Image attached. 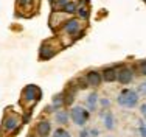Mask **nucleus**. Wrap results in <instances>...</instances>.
<instances>
[{"label":"nucleus","mask_w":146,"mask_h":137,"mask_svg":"<svg viewBox=\"0 0 146 137\" xmlns=\"http://www.w3.org/2000/svg\"><path fill=\"white\" fill-rule=\"evenodd\" d=\"M62 101H64V95H62V94H58V95L53 97V104H54V106L62 104Z\"/></svg>","instance_id":"obj_17"},{"label":"nucleus","mask_w":146,"mask_h":137,"mask_svg":"<svg viewBox=\"0 0 146 137\" xmlns=\"http://www.w3.org/2000/svg\"><path fill=\"white\" fill-rule=\"evenodd\" d=\"M68 2H70V0H58V6H59V8H64Z\"/></svg>","instance_id":"obj_21"},{"label":"nucleus","mask_w":146,"mask_h":137,"mask_svg":"<svg viewBox=\"0 0 146 137\" xmlns=\"http://www.w3.org/2000/svg\"><path fill=\"white\" fill-rule=\"evenodd\" d=\"M86 106H87V111H95L96 106H98V94L96 92H90L87 97H86Z\"/></svg>","instance_id":"obj_8"},{"label":"nucleus","mask_w":146,"mask_h":137,"mask_svg":"<svg viewBox=\"0 0 146 137\" xmlns=\"http://www.w3.org/2000/svg\"><path fill=\"white\" fill-rule=\"evenodd\" d=\"M100 104H101V108H109L110 101L107 100V98H103V100H100Z\"/></svg>","instance_id":"obj_19"},{"label":"nucleus","mask_w":146,"mask_h":137,"mask_svg":"<svg viewBox=\"0 0 146 137\" xmlns=\"http://www.w3.org/2000/svg\"><path fill=\"white\" fill-rule=\"evenodd\" d=\"M62 9H64V11L67 13V14H75L76 11H78V6H76V3H75V2H68Z\"/></svg>","instance_id":"obj_13"},{"label":"nucleus","mask_w":146,"mask_h":137,"mask_svg":"<svg viewBox=\"0 0 146 137\" xmlns=\"http://www.w3.org/2000/svg\"><path fill=\"white\" fill-rule=\"evenodd\" d=\"M51 132V125L48 120H40L36 125V134L39 137H47Z\"/></svg>","instance_id":"obj_6"},{"label":"nucleus","mask_w":146,"mask_h":137,"mask_svg":"<svg viewBox=\"0 0 146 137\" xmlns=\"http://www.w3.org/2000/svg\"><path fill=\"white\" fill-rule=\"evenodd\" d=\"M134 80V70L131 67H121L117 75V81L121 84H131Z\"/></svg>","instance_id":"obj_3"},{"label":"nucleus","mask_w":146,"mask_h":137,"mask_svg":"<svg viewBox=\"0 0 146 137\" xmlns=\"http://www.w3.org/2000/svg\"><path fill=\"white\" fill-rule=\"evenodd\" d=\"M137 94H138V95L146 97V81H143V83L138 84V87H137Z\"/></svg>","instance_id":"obj_15"},{"label":"nucleus","mask_w":146,"mask_h":137,"mask_svg":"<svg viewBox=\"0 0 146 137\" xmlns=\"http://www.w3.org/2000/svg\"><path fill=\"white\" fill-rule=\"evenodd\" d=\"M17 126H19V120H17V117H14V115H8V117L3 120V129H5L6 132L14 131Z\"/></svg>","instance_id":"obj_7"},{"label":"nucleus","mask_w":146,"mask_h":137,"mask_svg":"<svg viewBox=\"0 0 146 137\" xmlns=\"http://www.w3.org/2000/svg\"><path fill=\"white\" fill-rule=\"evenodd\" d=\"M90 134H92V136H100V131H96V129H92V131H90Z\"/></svg>","instance_id":"obj_24"},{"label":"nucleus","mask_w":146,"mask_h":137,"mask_svg":"<svg viewBox=\"0 0 146 137\" xmlns=\"http://www.w3.org/2000/svg\"><path fill=\"white\" fill-rule=\"evenodd\" d=\"M68 118H70V114H67V112H64V111H61L56 114V122L59 125H65L68 122Z\"/></svg>","instance_id":"obj_12"},{"label":"nucleus","mask_w":146,"mask_h":137,"mask_svg":"<svg viewBox=\"0 0 146 137\" xmlns=\"http://www.w3.org/2000/svg\"><path fill=\"white\" fill-rule=\"evenodd\" d=\"M138 70H140V73H141L143 76H146V61H141V62H140Z\"/></svg>","instance_id":"obj_18"},{"label":"nucleus","mask_w":146,"mask_h":137,"mask_svg":"<svg viewBox=\"0 0 146 137\" xmlns=\"http://www.w3.org/2000/svg\"><path fill=\"white\" fill-rule=\"evenodd\" d=\"M101 81H103V75L98 70H90V72L86 73V84H89V86L96 87L101 84Z\"/></svg>","instance_id":"obj_4"},{"label":"nucleus","mask_w":146,"mask_h":137,"mask_svg":"<svg viewBox=\"0 0 146 137\" xmlns=\"http://www.w3.org/2000/svg\"><path fill=\"white\" fill-rule=\"evenodd\" d=\"M140 111H141V115H143V117H146V103H143L140 106Z\"/></svg>","instance_id":"obj_22"},{"label":"nucleus","mask_w":146,"mask_h":137,"mask_svg":"<svg viewBox=\"0 0 146 137\" xmlns=\"http://www.w3.org/2000/svg\"><path fill=\"white\" fill-rule=\"evenodd\" d=\"M138 101H140V95L137 94V90H132V89H123L117 97L118 106L124 108V109H134V108H137Z\"/></svg>","instance_id":"obj_1"},{"label":"nucleus","mask_w":146,"mask_h":137,"mask_svg":"<svg viewBox=\"0 0 146 137\" xmlns=\"http://www.w3.org/2000/svg\"><path fill=\"white\" fill-rule=\"evenodd\" d=\"M90 118V112L82 106H73L70 109V120L78 126H84Z\"/></svg>","instance_id":"obj_2"},{"label":"nucleus","mask_w":146,"mask_h":137,"mask_svg":"<svg viewBox=\"0 0 146 137\" xmlns=\"http://www.w3.org/2000/svg\"><path fill=\"white\" fill-rule=\"evenodd\" d=\"M81 137H89V131H81V134H79Z\"/></svg>","instance_id":"obj_23"},{"label":"nucleus","mask_w":146,"mask_h":137,"mask_svg":"<svg viewBox=\"0 0 146 137\" xmlns=\"http://www.w3.org/2000/svg\"><path fill=\"white\" fill-rule=\"evenodd\" d=\"M53 137H72V136L68 134V132L65 131L64 128H58L56 131L53 132Z\"/></svg>","instance_id":"obj_14"},{"label":"nucleus","mask_w":146,"mask_h":137,"mask_svg":"<svg viewBox=\"0 0 146 137\" xmlns=\"http://www.w3.org/2000/svg\"><path fill=\"white\" fill-rule=\"evenodd\" d=\"M79 30H81V23H79V20H76V19H70V20H67V22L64 23V31L67 34H70V36L78 34Z\"/></svg>","instance_id":"obj_5"},{"label":"nucleus","mask_w":146,"mask_h":137,"mask_svg":"<svg viewBox=\"0 0 146 137\" xmlns=\"http://www.w3.org/2000/svg\"><path fill=\"white\" fill-rule=\"evenodd\" d=\"M140 134H141V137H146V125L143 122L140 123Z\"/></svg>","instance_id":"obj_20"},{"label":"nucleus","mask_w":146,"mask_h":137,"mask_svg":"<svg viewBox=\"0 0 146 137\" xmlns=\"http://www.w3.org/2000/svg\"><path fill=\"white\" fill-rule=\"evenodd\" d=\"M37 87L33 86V84H30V86H27L25 89H23V97H25L27 101H33L34 98H36V94H37Z\"/></svg>","instance_id":"obj_10"},{"label":"nucleus","mask_w":146,"mask_h":137,"mask_svg":"<svg viewBox=\"0 0 146 137\" xmlns=\"http://www.w3.org/2000/svg\"><path fill=\"white\" fill-rule=\"evenodd\" d=\"M104 126H106V129H113L115 128V118H113V114L112 112H107V114H104Z\"/></svg>","instance_id":"obj_11"},{"label":"nucleus","mask_w":146,"mask_h":137,"mask_svg":"<svg viewBox=\"0 0 146 137\" xmlns=\"http://www.w3.org/2000/svg\"><path fill=\"white\" fill-rule=\"evenodd\" d=\"M79 14V17H81V19H87L89 17V11H87V8H86V6H81V8H78V11H76Z\"/></svg>","instance_id":"obj_16"},{"label":"nucleus","mask_w":146,"mask_h":137,"mask_svg":"<svg viewBox=\"0 0 146 137\" xmlns=\"http://www.w3.org/2000/svg\"><path fill=\"white\" fill-rule=\"evenodd\" d=\"M101 75H103V81H106V83H113V81H117L118 72H117L113 67H110V69H106V70H104Z\"/></svg>","instance_id":"obj_9"}]
</instances>
